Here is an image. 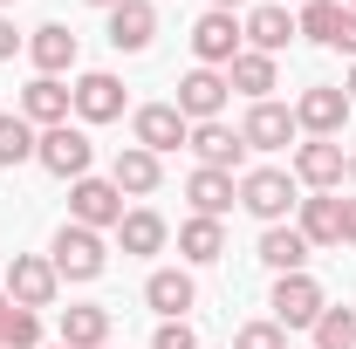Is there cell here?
Returning <instances> with one entry per match:
<instances>
[{
	"label": "cell",
	"mask_w": 356,
	"mask_h": 349,
	"mask_svg": "<svg viewBox=\"0 0 356 349\" xmlns=\"http://www.w3.org/2000/svg\"><path fill=\"white\" fill-rule=\"evenodd\" d=\"M48 261H55L62 281H96V274L110 267V247H103V233H89V226H76V219H62V233L48 240Z\"/></svg>",
	"instance_id": "cell-2"
},
{
	"label": "cell",
	"mask_w": 356,
	"mask_h": 349,
	"mask_svg": "<svg viewBox=\"0 0 356 349\" xmlns=\"http://www.w3.org/2000/svg\"><path fill=\"white\" fill-rule=\"evenodd\" d=\"M35 144H42V131H35L21 110H0V172L28 165V158H35Z\"/></svg>",
	"instance_id": "cell-30"
},
{
	"label": "cell",
	"mask_w": 356,
	"mask_h": 349,
	"mask_svg": "<svg viewBox=\"0 0 356 349\" xmlns=\"http://www.w3.org/2000/svg\"><path fill=\"white\" fill-rule=\"evenodd\" d=\"M343 21H350L343 0H309V7H295V28H302V42H315V48L343 42Z\"/></svg>",
	"instance_id": "cell-25"
},
{
	"label": "cell",
	"mask_w": 356,
	"mask_h": 349,
	"mask_svg": "<svg viewBox=\"0 0 356 349\" xmlns=\"http://www.w3.org/2000/svg\"><path fill=\"white\" fill-rule=\"evenodd\" d=\"M336 213H343V247H356V192H350V199H336Z\"/></svg>",
	"instance_id": "cell-34"
},
{
	"label": "cell",
	"mask_w": 356,
	"mask_h": 349,
	"mask_svg": "<svg viewBox=\"0 0 356 349\" xmlns=\"http://www.w3.org/2000/svg\"><path fill=\"white\" fill-rule=\"evenodd\" d=\"M110 185H117L124 199H151V192L165 185V158H151L144 144H124V151L110 158Z\"/></svg>",
	"instance_id": "cell-15"
},
{
	"label": "cell",
	"mask_w": 356,
	"mask_h": 349,
	"mask_svg": "<svg viewBox=\"0 0 356 349\" xmlns=\"http://www.w3.org/2000/svg\"><path fill=\"white\" fill-rule=\"evenodd\" d=\"M89 158H96V144H89L83 124H55V131H42V144H35V165L55 178H89Z\"/></svg>",
	"instance_id": "cell-5"
},
{
	"label": "cell",
	"mask_w": 356,
	"mask_h": 349,
	"mask_svg": "<svg viewBox=\"0 0 356 349\" xmlns=\"http://www.w3.org/2000/svg\"><path fill=\"white\" fill-rule=\"evenodd\" d=\"M185 137H192V124L178 117V103H144V110H131V144H144L151 158L178 151Z\"/></svg>",
	"instance_id": "cell-11"
},
{
	"label": "cell",
	"mask_w": 356,
	"mask_h": 349,
	"mask_svg": "<svg viewBox=\"0 0 356 349\" xmlns=\"http://www.w3.org/2000/svg\"><path fill=\"white\" fill-rule=\"evenodd\" d=\"M213 7H220V14H233V7H240V0H213Z\"/></svg>",
	"instance_id": "cell-39"
},
{
	"label": "cell",
	"mask_w": 356,
	"mask_h": 349,
	"mask_svg": "<svg viewBox=\"0 0 356 349\" xmlns=\"http://www.w3.org/2000/svg\"><path fill=\"white\" fill-rule=\"evenodd\" d=\"M281 7H309V0H281Z\"/></svg>",
	"instance_id": "cell-41"
},
{
	"label": "cell",
	"mask_w": 356,
	"mask_h": 349,
	"mask_svg": "<svg viewBox=\"0 0 356 349\" xmlns=\"http://www.w3.org/2000/svg\"><path fill=\"white\" fill-rule=\"evenodd\" d=\"M288 110H295V131H309V137H343L356 103L343 96V83H309Z\"/></svg>",
	"instance_id": "cell-4"
},
{
	"label": "cell",
	"mask_w": 356,
	"mask_h": 349,
	"mask_svg": "<svg viewBox=\"0 0 356 349\" xmlns=\"http://www.w3.org/2000/svg\"><path fill=\"white\" fill-rule=\"evenodd\" d=\"M0 7H14V0H0Z\"/></svg>",
	"instance_id": "cell-43"
},
{
	"label": "cell",
	"mask_w": 356,
	"mask_h": 349,
	"mask_svg": "<svg viewBox=\"0 0 356 349\" xmlns=\"http://www.w3.org/2000/svg\"><path fill=\"white\" fill-rule=\"evenodd\" d=\"M178 254H185L192 267H213V261L226 254V226H220V219H199V213H192L185 226H178Z\"/></svg>",
	"instance_id": "cell-28"
},
{
	"label": "cell",
	"mask_w": 356,
	"mask_h": 349,
	"mask_svg": "<svg viewBox=\"0 0 356 349\" xmlns=\"http://www.w3.org/2000/svg\"><path fill=\"white\" fill-rule=\"evenodd\" d=\"M309 254H315V247L295 233V226H261V247H254V261H261V267H274V274H302Z\"/></svg>",
	"instance_id": "cell-23"
},
{
	"label": "cell",
	"mask_w": 356,
	"mask_h": 349,
	"mask_svg": "<svg viewBox=\"0 0 356 349\" xmlns=\"http://www.w3.org/2000/svg\"><path fill=\"white\" fill-rule=\"evenodd\" d=\"M69 103H76V124H117L124 117V83L110 69H89L69 83Z\"/></svg>",
	"instance_id": "cell-10"
},
{
	"label": "cell",
	"mask_w": 356,
	"mask_h": 349,
	"mask_svg": "<svg viewBox=\"0 0 356 349\" xmlns=\"http://www.w3.org/2000/svg\"><path fill=\"white\" fill-rule=\"evenodd\" d=\"M151 349H199V336H192V322H158Z\"/></svg>",
	"instance_id": "cell-33"
},
{
	"label": "cell",
	"mask_w": 356,
	"mask_h": 349,
	"mask_svg": "<svg viewBox=\"0 0 356 349\" xmlns=\"http://www.w3.org/2000/svg\"><path fill=\"white\" fill-rule=\"evenodd\" d=\"M350 185H356V144H350Z\"/></svg>",
	"instance_id": "cell-40"
},
{
	"label": "cell",
	"mask_w": 356,
	"mask_h": 349,
	"mask_svg": "<svg viewBox=\"0 0 356 349\" xmlns=\"http://www.w3.org/2000/svg\"><path fill=\"white\" fill-rule=\"evenodd\" d=\"M240 48H247V28H240V14H220V7H206V14L192 21V55H199V69H226Z\"/></svg>",
	"instance_id": "cell-6"
},
{
	"label": "cell",
	"mask_w": 356,
	"mask_h": 349,
	"mask_svg": "<svg viewBox=\"0 0 356 349\" xmlns=\"http://www.w3.org/2000/svg\"><path fill=\"white\" fill-rule=\"evenodd\" d=\"M336 55H350V62H356V7H350V21H343V42H336Z\"/></svg>",
	"instance_id": "cell-36"
},
{
	"label": "cell",
	"mask_w": 356,
	"mask_h": 349,
	"mask_svg": "<svg viewBox=\"0 0 356 349\" xmlns=\"http://www.w3.org/2000/svg\"><path fill=\"white\" fill-rule=\"evenodd\" d=\"M267 308H274V322H281V329H315V322H322V308H329V295H322V281L302 267V274H274Z\"/></svg>",
	"instance_id": "cell-3"
},
{
	"label": "cell",
	"mask_w": 356,
	"mask_h": 349,
	"mask_svg": "<svg viewBox=\"0 0 356 349\" xmlns=\"http://www.w3.org/2000/svg\"><path fill=\"white\" fill-rule=\"evenodd\" d=\"M103 349H117V343H103Z\"/></svg>",
	"instance_id": "cell-44"
},
{
	"label": "cell",
	"mask_w": 356,
	"mask_h": 349,
	"mask_svg": "<svg viewBox=\"0 0 356 349\" xmlns=\"http://www.w3.org/2000/svg\"><path fill=\"white\" fill-rule=\"evenodd\" d=\"M350 178V151L336 144V137H309V144H295V185H309V192H336Z\"/></svg>",
	"instance_id": "cell-9"
},
{
	"label": "cell",
	"mask_w": 356,
	"mask_h": 349,
	"mask_svg": "<svg viewBox=\"0 0 356 349\" xmlns=\"http://www.w3.org/2000/svg\"><path fill=\"white\" fill-rule=\"evenodd\" d=\"M226 96H233L226 69H192V76L178 83V117H185V124H213L226 110Z\"/></svg>",
	"instance_id": "cell-14"
},
{
	"label": "cell",
	"mask_w": 356,
	"mask_h": 349,
	"mask_svg": "<svg viewBox=\"0 0 356 349\" xmlns=\"http://www.w3.org/2000/svg\"><path fill=\"white\" fill-rule=\"evenodd\" d=\"M62 343L69 349H103L110 343V308H96V302L62 308Z\"/></svg>",
	"instance_id": "cell-27"
},
{
	"label": "cell",
	"mask_w": 356,
	"mask_h": 349,
	"mask_svg": "<svg viewBox=\"0 0 356 349\" xmlns=\"http://www.w3.org/2000/svg\"><path fill=\"white\" fill-rule=\"evenodd\" d=\"M315 349H356V308H322Z\"/></svg>",
	"instance_id": "cell-31"
},
{
	"label": "cell",
	"mask_w": 356,
	"mask_h": 349,
	"mask_svg": "<svg viewBox=\"0 0 356 349\" xmlns=\"http://www.w3.org/2000/svg\"><path fill=\"white\" fill-rule=\"evenodd\" d=\"M0 349H42V315L0 288Z\"/></svg>",
	"instance_id": "cell-29"
},
{
	"label": "cell",
	"mask_w": 356,
	"mask_h": 349,
	"mask_svg": "<svg viewBox=\"0 0 356 349\" xmlns=\"http://www.w3.org/2000/svg\"><path fill=\"white\" fill-rule=\"evenodd\" d=\"M343 96H350V103H356V62H350V76H343Z\"/></svg>",
	"instance_id": "cell-37"
},
{
	"label": "cell",
	"mask_w": 356,
	"mask_h": 349,
	"mask_svg": "<svg viewBox=\"0 0 356 349\" xmlns=\"http://www.w3.org/2000/svg\"><path fill=\"white\" fill-rule=\"evenodd\" d=\"M274 55H261V48H240L233 62H226V83L240 89V96H254V103H267V89H274Z\"/></svg>",
	"instance_id": "cell-26"
},
{
	"label": "cell",
	"mask_w": 356,
	"mask_h": 349,
	"mask_svg": "<svg viewBox=\"0 0 356 349\" xmlns=\"http://www.w3.org/2000/svg\"><path fill=\"white\" fill-rule=\"evenodd\" d=\"M89 7H103V14H110V7H124V0H89Z\"/></svg>",
	"instance_id": "cell-38"
},
{
	"label": "cell",
	"mask_w": 356,
	"mask_h": 349,
	"mask_svg": "<svg viewBox=\"0 0 356 349\" xmlns=\"http://www.w3.org/2000/svg\"><path fill=\"white\" fill-rule=\"evenodd\" d=\"M240 137H247V151H288L302 131H295V110L267 96V103H247V117H240Z\"/></svg>",
	"instance_id": "cell-13"
},
{
	"label": "cell",
	"mask_w": 356,
	"mask_h": 349,
	"mask_svg": "<svg viewBox=\"0 0 356 349\" xmlns=\"http://www.w3.org/2000/svg\"><path fill=\"white\" fill-rule=\"evenodd\" d=\"M233 349H288V329L267 315V322H247L240 336H233Z\"/></svg>",
	"instance_id": "cell-32"
},
{
	"label": "cell",
	"mask_w": 356,
	"mask_h": 349,
	"mask_svg": "<svg viewBox=\"0 0 356 349\" xmlns=\"http://www.w3.org/2000/svg\"><path fill=\"white\" fill-rule=\"evenodd\" d=\"M144 302L158 308L165 322H185V315H192V302H199V281H192L185 267H158V274L144 281Z\"/></svg>",
	"instance_id": "cell-17"
},
{
	"label": "cell",
	"mask_w": 356,
	"mask_h": 349,
	"mask_svg": "<svg viewBox=\"0 0 356 349\" xmlns=\"http://www.w3.org/2000/svg\"><path fill=\"white\" fill-rule=\"evenodd\" d=\"M240 28H247V48H261V55H281V48L302 35V28H295V7H281V0L254 7V14L240 21Z\"/></svg>",
	"instance_id": "cell-20"
},
{
	"label": "cell",
	"mask_w": 356,
	"mask_h": 349,
	"mask_svg": "<svg viewBox=\"0 0 356 349\" xmlns=\"http://www.w3.org/2000/svg\"><path fill=\"white\" fill-rule=\"evenodd\" d=\"M185 144H192V158H199L206 172H240V165H247V137L233 131L226 117H213V124H192V137H185Z\"/></svg>",
	"instance_id": "cell-12"
},
{
	"label": "cell",
	"mask_w": 356,
	"mask_h": 349,
	"mask_svg": "<svg viewBox=\"0 0 356 349\" xmlns=\"http://www.w3.org/2000/svg\"><path fill=\"white\" fill-rule=\"evenodd\" d=\"M7 295H14L21 308H35V315L55 308V295H62L55 261H48V254H14V261H7Z\"/></svg>",
	"instance_id": "cell-7"
},
{
	"label": "cell",
	"mask_w": 356,
	"mask_h": 349,
	"mask_svg": "<svg viewBox=\"0 0 356 349\" xmlns=\"http://www.w3.org/2000/svg\"><path fill=\"white\" fill-rule=\"evenodd\" d=\"M69 219L89 226V233H117V219H124V192H117L110 178H76V185H69Z\"/></svg>",
	"instance_id": "cell-8"
},
{
	"label": "cell",
	"mask_w": 356,
	"mask_h": 349,
	"mask_svg": "<svg viewBox=\"0 0 356 349\" xmlns=\"http://www.w3.org/2000/svg\"><path fill=\"white\" fill-rule=\"evenodd\" d=\"M48 349H69V343H48Z\"/></svg>",
	"instance_id": "cell-42"
},
{
	"label": "cell",
	"mask_w": 356,
	"mask_h": 349,
	"mask_svg": "<svg viewBox=\"0 0 356 349\" xmlns=\"http://www.w3.org/2000/svg\"><path fill=\"white\" fill-rule=\"evenodd\" d=\"M21 117H28L35 131H55V124H69V117H76V103H69V83H62V76H35V83L21 89Z\"/></svg>",
	"instance_id": "cell-16"
},
{
	"label": "cell",
	"mask_w": 356,
	"mask_h": 349,
	"mask_svg": "<svg viewBox=\"0 0 356 349\" xmlns=\"http://www.w3.org/2000/svg\"><path fill=\"white\" fill-rule=\"evenodd\" d=\"M240 206L261 219V226H288V213L302 206V185H295V172H281V165H254V172H240Z\"/></svg>",
	"instance_id": "cell-1"
},
{
	"label": "cell",
	"mask_w": 356,
	"mask_h": 349,
	"mask_svg": "<svg viewBox=\"0 0 356 349\" xmlns=\"http://www.w3.org/2000/svg\"><path fill=\"white\" fill-rule=\"evenodd\" d=\"M350 7H356V0H350Z\"/></svg>",
	"instance_id": "cell-45"
},
{
	"label": "cell",
	"mask_w": 356,
	"mask_h": 349,
	"mask_svg": "<svg viewBox=\"0 0 356 349\" xmlns=\"http://www.w3.org/2000/svg\"><path fill=\"white\" fill-rule=\"evenodd\" d=\"M158 35V7L151 0H124V7H110V48L117 55H144Z\"/></svg>",
	"instance_id": "cell-18"
},
{
	"label": "cell",
	"mask_w": 356,
	"mask_h": 349,
	"mask_svg": "<svg viewBox=\"0 0 356 349\" xmlns=\"http://www.w3.org/2000/svg\"><path fill=\"white\" fill-rule=\"evenodd\" d=\"M14 48H21V35H14V21L0 14V62H14Z\"/></svg>",
	"instance_id": "cell-35"
},
{
	"label": "cell",
	"mask_w": 356,
	"mask_h": 349,
	"mask_svg": "<svg viewBox=\"0 0 356 349\" xmlns=\"http://www.w3.org/2000/svg\"><path fill=\"white\" fill-rule=\"evenodd\" d=\"M185 199H192V213H199V219H226L233 206H240V178H233V172H206V165H199V172L185 178Z\"/></svg>",
	"instance_id": "cell-19"
},
{
	"label": "cell",
	"mask_w": 356,
	"mask_h": 349,
	"mask_svg": "<svg viewBox=\"0 0 356 349\" xmlns=\"http://www.w3.org/2000/svg\"><path fill=\"white\" fill-rule=\"evenodd\" d=\"M295 233L309 247H343V213H336V192H309L295 206Z\"/></svg>",
	"instance_id": "cell-21"
},
{
	"label": "cell",
	"mask_w": 356,
	"mask_h": 349,
	"mask_svg": "<svg viewBox=\"0 0 356 349\" xmlns=\"http://www.w3.org/2000/svg\"><path fill=\"white\" fill-rule=\"evenodd\" d=\"M28 62H35V76H69L76 69V35L62 28V21H48L28 35Z\"/></svg>",
	"instance_id": "cell-22"
},
{
	"label": "cell",
	"mask_w": 356,
	"mask_h": 349,
	"mask_svg": "<svg viewBox=\"0 0 356 349\" xmlns=\"http://www.w3.org/2000/svg\"><path fill=\"white\" fill-rule=\"evenodd\" d=\"M165 240H172V226L151 213V206H131V213L117 219V247L124 254H165Z\"/></svg>",
	"instance_id": "cell-24"
}]
</instances>
